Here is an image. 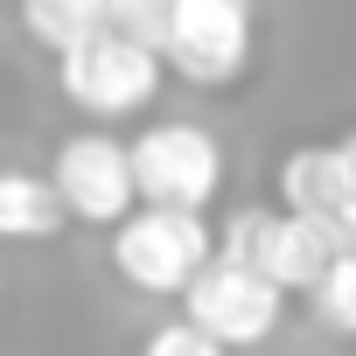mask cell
Here are the masks:
<instances>
[{
    "label": "cell",
    "instance_id": "cell-12",
    "mask_svg": "<svg viewBox=\"0 0 356 356\" xmlns=\"http://www.w3.org/2000/svg\"><path fill=\"white\" fill-rule=\"evenodd\" d=\"M140 356H224L217 342H203L182 314L175 321H161V328H147V342H140Z\"/></svg>",
    "mask_w": 356,
    "mask_h": 356
},
{
    "label": "cell",
    "instance_id": "cell-9",
    "mask_svg": "<svg viewBox=\"0 0 356 356\" xmlns=\"http://www.w3.org/2000/svg\"><path fill=\"white\" fill-rule=\"evenodd\" d=\"M22 29L49 49V56H70L98 35V0H29L22 8Z\"/></svg>",
    "mask_w": 356,
    "mask_h": 356
},
{
    "label": "cell",
    "instance_id": "cell-2",
    "mask_svg": "<svg viewBox=\"0 0 356 356\" xmlns=\"http://www.w3.org/2000/svg\"><path fill=\"white\" fill-rule=\"evenodd\" d=\"M217 259V231L203 217H168V210H133L126 224H112V273L133 293L154 300H182L189 280Z\"/></svg>",
    "mask_w": 356,
    "mask_h": 356
},
{
    "label": "cell",
    "instance_id": "cell-6",
    "mask_svg": "<svg viewBox=\"0 0 356 356\" xmlns=\"http://www.w3.org/2000/svg\"><path fill=\"white\" fill-rule=\"evenodd\" d=\"M161 77H168V70H161L154 56H140V49H126V42H112V35H91L84 49L56 56L63 98H70L84 119H98V126L147 112V105L161 98Z\"/></svg>",
    "mask_w": 356,
    "mask_h": 356
},
{
    "label": "cell",
    "instance_id": "cell-10",
    "mask_svg": "<svg viewBox=\"0 0 356 356\" xmlns=\"http://www.w3.org/2000/svg\"><path fill=\"white\" fill-rule=\"evenodd\" d=\"M98 35L140 49L161 63V42H168V0H98Z\"/></svg>",
    "mask_w": 356,
    "mask_h": 356
},
{
    "label": "cell",
    "instance_id": "cell-1",
    "mask_svg": "<svg viewBox=\"0 0 356 356\" xmlns=\"http://www.w3.org/2000/svg\"><path fill=\"white\" fill-rule=\"evenodd\" d=\"M126 168H133V203L168 217H203L224 189V147L210 126L189 119H154L140 140H126Z\"/></svg>",
    "mask_w": 356,
    "mask_h": 356
},
{
    "label": "cell",
    "instance_id": "cell-11",
    "mask_svg": "<svg viewBox=\"0 0 356 356\" xmlns=\"http://www.w3.org/2000/svg\"><path fill=\"white\" fill-rule=\"evenodd\" d=\"M314 314L335 328V335H356V252L328 259L321 286H314Z\"/></svg>",
    "mask_w": 356,
    "mask_h": 356
},
{
    "label": "cell",
    "instance_id": "cell-3",
    "mask_svg": "<svg viewBox=\"0 0 356 356\" xmlns=\"http://www.w3.org/2000/svg\"><path fill=\"white\" fill-rule=\"evenodd\" d=\"M252 8L245 0H168V42H161V70H175L182 84H238L252 63Z\"/></svg>",
    "mask_w": 356,
    "mask_h": 356
},
{
    "label": "cell",
    "instance_id": "cell-4",
    "mask_svg": "<svg viewBox=\"0 0 356 356\" xmlns=\"http://www.w3.org/2000/svg\"><path fill=\"white\" fill-rule=\"evenodd\" d=\"M217 259H224V266H238V273H252V280H266V286L286 300V293H314L335 252L321 245V231L293 224L286 210L252 203V210H238V217L224 224Z\"/></svg>",
    "mask_w": 356,
    "mask_h": 356
},
{
    "label": "cell",
    "instance_id": "cell-5",
    "mask_svg": "<svg viewBox=\"0 0 356 356\" xmlns=\"http://www.w3.org/2000/svg\"><path fill=\"white\" fill-rule=\"evenodd\" d=\"M182 321H189L203 342H217L224 356H238V349H259V342L280 335L286 300H280L266 280H252V273L210 259V266L189 280V293H182Z\"/></svg>",
    "mask_w": 356,
    "mask_h": 356
},
{
    "label": "cell",
    "instance_id": "cell-7",
    "mask_svg": "<svg viewBox=\"0 0 356 356\" xmlns=\"http://www.w3.org/2000/svg\"><path fill=\"white\" fill-rule=\"evenodd\" d=\"M49 189L63 203L70 224H126L140 203H133V168H126V140L84 126L56 147L49 161Z\"/></svg>",
    "mask_w": 356,
    "mask_h": 356
},
{
    "label": "cell",
    "instance_id": "cell-8",
    "mask_svg": "<svg viewBox=\"0 0 356 356\" xmlns=\"http://www.w3.org/2000/svg\"><path fill=\"white\" fill-rule=\"evenodd\" d=\"M63 203L49 189V175H29V168H0V238L8 245H42V238H63Z\"/></svg>",
    "mask_w": 356,
    "mask_h": 356
}]
</instances>
